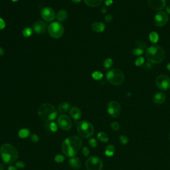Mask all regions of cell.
<instances>
[{
    "mask_svg": "<svg viewBox=\"0 0 170 170\" xmlns=\"http://www.w3.org/2000/svg\"><path fill=\"white\" fill-rule=\"evenodd\" d=\"M82 140L76 136H71L67 138L61 144L63 153L67 157L72 158L75 156L82 147Z\"/></svg>",
    "mask_w": 170,
    "mask_h": 170,
    "instance_id": "1",
    "label": "cell"
},
{
    "mask_svg": "<svg viewBox=\"0 0 170 170\" xmlns=\"http://www.w3.org/2000/svg\"><path fill=\"white\" fill-rule=\"evenodd\" d=\"M0 156L4 164H12L17 160L19 152L15 146L6 143L0 147Z\"/></svg>",
    "mask_w": 170,
    "mask_h": 170,
    "instance_id": "2",
    "label": "cell"
},
{
    "mask_svg": "<svg viewBox=\"0 0 170 170\" xmlns=\"http://www.w3.org/2000/svg\"><path fill=\"white\" fill-rule=\"evenodd\" d=\"M146 56L147 60L153 64H159L165 58L164 49L159 45H153L146 49Z\"/></svg>",
    "mask_w": 170,
    "mask_h": 170,
    "instance_id": "3",
    "label": "cell"
},
{
    "mask_svg": "<svg viewBox=\"0 0 170 170\" xmlns=\"http://www.w3.org/2000/svg\"><path fill=\"white\" fill-rule=\"evenodd\" d=\"M37 112L40 118L45 122L54 120L58 114V111L55 106L49 103H44L40 105Z\"/></svg>",
    "mask_w": 170,
    "mask_h": 170,
    "instance_id": "4",
    "label": "cell"
},
{
    "mask_svg": "<svg viewBox=\"0 0 170 170\" xmlns=\"http://www.w3.org/2000/svg\"><path fill=\"white\" fill-rule=\"evenodd\" d=\"M76 130L78 134L83 138H90L94 134V126L90 122L83 120L78 122Z\"/></svg>",
    "mask_w": 170,
    "mask_h": 170,
    "instance_id": "5",
    "label": "cell"
},
{
    "mask_svg": "<svg viewBox=\"0 0 170 170\" xmlns=\"http://www.w3.org/2000/svg\"><path fill=\"white\" fill-rule=\"evenodd\" d=\"M106 78L113 85H120L124 81V73L120 70L112 69L106 73Z\"/></svg>",
    "mask_w": 170,
    "mask_h": 170,
    "instance_id": "6",
    "label": "cell"
},
{
    "mask_svg": "<svg viewBox=\"0 0 170 170\" xmlns=\"http://www.w3.org/2000/svg\"><path fill=\"white\" fill-rule=\"evenodd\" d=\"M49 35L54 39H59L64 34V28L59 22H53L48 27Z\"/></svg>",
    "mask_w": 170,
    "mask_h": 170,
    "instance_id": "7",
    "label": "cell"
},
{
    "mask_svg": "<svg viewBox=\"0 0 170 170\" xmlns=\"http://www.w3.org/2000/svg\"><path fill=\"white\" fill-rule=\"evenodd\" d=\"M85 165L87 170H102L103 162L100 158L96 156H91L86 161Z\"/></svg>",
    "mask_w": 170,
    "mask_h": 170,
    "instance_id": "8",
    "label": "cell"
},
{
    "mask_svg": "<svg viewBox=\"0 0 170 170\" xmlns=\"http://www.w3.org/2000/svg\"><path fill=\"white\" fill-rule=\"evenodd\" d=\"M156 83L158 88L162 90H167L170 88V78L165 74L158 76Z\"/></svg>",
    "mask_w": 170,
    "mask_h": 170,
    "instance_id": "9",
    "label": "cell"
},
{
    "mask_svg": "<svg viewBox=\"0 0 170 170\" xmlns=\"http://www.w3.org/2000/svg\"><path fill=\"white\" fill-rule=\"evenodd\" d=\"M168 15L166 13L163 12V11H160V12L157 13L153 17L154 24L158 28H162V27L165 25L168 22Z\"/></svg>",
    "mask_w": 170,
    "mask_h": 170,
    "instance_id": "10",
    "label": "cell"
},
{
    "mask_svg": "<svg viewBox=\"0 0 170 170\" xmlns=\"http://www.w3.org/2000/svg\"><path fill=\"white\" fill-rule=\"evenodd\" d=\"M107 111L111 116L113 118H116L120 114L121 106L116 101H110L108 104Z\"/></svg>",
    "mask_w": 170,
    "mask_h": 170,
    "instance_id": "11",
    "label": "cell"
},
{
    "mask_svg": "<svg viewBox=\"0 0 170 170\" xmlns=\"http://www.w3.org/2000/svg\"><path fill=\"white\" fill-rule=\"evenodd\" d=\"M57 122L60 128L63 130H69L72 126L71 118L66 114H61L57 119Z\"/></svg>",
    "mask_w": 170,
    "mask_h": 170,
    "instance_id": "12",
    "label": "cell"
},
{
    "mask_svg": "<svg viewBox=\"0 0 170 170\" xmlns=\"http://www.w3.org/2000/svg\"><path fill=\"white\" fill-rule=\"evenodd\" d=\"M148 3L151 10L161 11L166 7V0H148Z\"/></svg>",
    "mask_w": 170,
    "mask_h": 170,
    "instance_id": "13",
    "label": "cell"
},
{
    "mask_svg": "<svg viewBox=\"0 0 170 170\" xmlns=\"http://www.w3.org/2000/svg\"><path fill=\"white\" fill-rule=\"evenodd\" d=\"M41 17L46 21H52L55 18V13L53 9L49 7H46L42 9L41 11Z\"/></svg>",
    "mask_w": 170,
    "mask_h": 170,
    "instance_id": "14",
    "label": "cell"
},
{
    "mask_svg": "<svg viewBox=\"0 0 170 170\" xmlns=\"http://www.w3.org/2000/svg\"><path fill=\"white\" fill-rule=\"evenodd\" d=\"M47 28V25L43 21H38L34 23L33 26V30L37 34H43L45 32Z\"/></svg>",
    "mask_w": 170,
    "mask_h": 170,
    "instance_id": "15",
    "label": "cell"
},
{
    "mask_svg": "<svg viewBox=\"0 0 170 170\" xmlns=\"http://www.w3.org/2000/svg\"><path fill=\"white\" fill-rule=\"evenodd\" d=\"M69 113L71 116L75 120H78L81 118V116H82V112H81V110L79 109L78 107L76 106H73L69 110Z\"/></svg>",
    "mask_w": 170,
    "mask_h": 170,
    "instance_id": "16",
    "label": "cell"
},
{
    "mask_svg": "<svg viewBox=\"0 0 170 170\" xmlns=\"http://www.w3.org/2000/svg\"><path fill=\"white\" fill-rule=\"evenodd\" d=\"M166 100V95L164 92H157L153 98V103L156 104H162Z\"/></svg>",
    "mask_w": 170,
    "mask_h": 170,
    "instance_id": "17",
    "label": "cell"
},
{
    "mask_svg": "<svg viewBox=\"0 0 170 170\" xmlns=\"http://www.w3.org/2000/svg\"><path fill=\"white\" fill-rule=\"evenodd\" d=\"M69 165L72 169H78L81 166V162L78 158L72 157L69 160Z\"/></svg>",
    "mask_w": 170,
    "mask_h": 170,
    "instance_id": "18",
    "label": "cell"
},
{
    "mask_svg": "<svg viewBox=\"0 0 170 170\" xmlns=\"http://www.w3.org/2000/svg\"><path fill=\"white\" fill-rule=\"evenodd\" d=\"M91 28L92 30L95 31V32L100 33L103 32V31L105 30L106 25L105 24H104L102 22H94L92 24Z\"/></svg>",
    "mask_w": 170,
    "mask_h": 170,
    "instance_id": "19",
    "label": "cell"
},
{
    "mask_svg": "<svg viewBox=\"0 0 170 170\" xmlns=\"http://www.w3.org/2000/svg\"><path fill=\"white\" fill-rule=\"evenodd\" d=\"M71 109V105L69 103H62L59 104L58 111L61 113H66Z\"/></svg>",
    "mask_w": 170,
    "mask_h": 170,
    "instance_id": "20",
    "label": "cell"
},
{
    "mask_svg": "<svg viewBox=\"0 0 170 170\" xmlns=\"http://www.w3.org/2000/svg\"><path fill=\"white\" fill-rule=\"evenodd\" d=\"M68 16L67 12L66 10H60L56 14V19H57L58 21H59L61 22L65 21V20L67 19Z\"/></svg>",
    "mask_w": 170,
    "mask_h": 170,
    "instance_id": "21",
    "label": "cell"
},
{
    "mask_svg": "<svg viewBox=\"0 0 170 170\" xmlns=\"http://www.w3.org/2000/svg\"><path fill=\"white\" fill-rule=\"evenodd\" d=\"M84 2L86 5L92 8H96L100 5L103 0H84Z\"/></svg>",
    "mask_w": 170,
    "mask_h": 170,
    "instance_id": "22",
    "label": "cell"
},
{
    "mask_svg": "<svg viewBox=\"0 0 170 170\" xmlns=\"http://www.w3.org/2000/svg\"><path fill=\"white\" fill-rule=\"evenodd\" d=\"M29 135H30V130L28 128H22L18 132V136L22 139L29 137Z\"/></svg>",
    "mask_w": 170,
    "mask_h": 170,
    "instance_id": "23",
    "label": "cell"
},
{
    "mask_svg": "<svg viewBox=\"0 0 170 170\" xmlns=\"http://www.w3.org/2000/svg\"><path fill=\"white\" fill-rule=\"evenodd\" d=\"M115 151V148L113 145H108V146L106 147V148L105 149V155L108 157H112V156H114Z\"/></svg>",
    "mask_w": 170,
    "mask_h": 170,
    "instance_id": "24",
    "label": "cell"
},
{
    "mask_svg": "<svg viewBox=\"0 0 170 170\" xmlns=\"http://www.w3.org/2000/svg\"><path fill=\"white\" fill-rule=\"evenodd\" d=\"M97 138L101 142H107L108 141V137L105 132H100L97 134Z\"/></svg>",
    "mask_w": 170,
    "mask_h": 170,
    "instance_id": "25",
    "label": "cell"
},
{
    "mask_svg": "<svg viewBox=\"0 0 170 170\" xmlns=\"http://www.w3.org/2000/svg\"><path fill=\"white\" fill-rule=\"evenodd\" d=\"M149 39L151 43H157L158 41V39H159V35H158V33L155 32V31H152V32L149 33Z\"/></svg>",
    "mask_w": 170,
    "mask_h": 170,
    "instance_id": "26",
    "label": "cell"
},
{
    "mask_svg": "<svg viewBox=\"0 0 170 170\" xmlns=\"http://www.w3.org/2000/svg\"><path fill=\"white\" fill-rule=\"evenodd\" d=\"M112 65H113V61L112 59L110 58L106 59L104 62V67L106 69H110V68L112 66Z\"/></svg>",
    "mask_w": 170,
    "mask_h": 170,
    "instance_id": "27",
    "label": "cell"
},
{
    "mask_svg": "<svg viewBox=\"0 0 170 170\" xmlns=\"http://www.w3.org/2000/svg\"><path fill=\"white\" fill-rule=\"evenodd\" d=\"M48 127L49 130H51L52 132H55L57 131L58 126H57V124H56L55 122H50V123L48 124Z\"/></svg>",
    "mask_w": 170,
    "mask_h": 170,
    "instance_id": "28",
    "label": "cell"
},
{
    "mask_svg": "<svg viewBox=\"0 0 170 170\" xmlns=\"http://www.w3.org/2000/svg\"><path fill=\"white\" fill-rule=\"evenodd\" d=\"M33 29L29 28H27L23 31V35L25 37H29L32 35Z\"/></svg>",
    "mask_w": 170,
    "mask_h": 170,
    "instance_id": "29",
    "label": "cell"
},
{
    "mask_svg": "<svg viewBox=\"0 0 170 170\" xmlns=\"http://www.w3.org/2000/svg\"><path fill=\"white\" fill-rule=\"evenodd\" d=\"M65 159V156L61 155V154H58V155H56L55 156V158H54V160H55V162L58 163V164H60V163H62L64 162V160Z\"/></svg>",
    "mask_w": 170,
    "mask_h": 170,
    "instance_id": "30",
    "label": "cell"
},
{
    "mask_svg": "<svg viewBox=\"0 0 170 170\" xmlns=\"http://www.w3.org/2000/svg\"><path fill=\"white\" fill-rule=\"evenodd\" d=\"M103 74L101 73L100 71H95L92 74V77L94 80H100L103 78Z\"/></svg>",
    "mask_w": 170,
    "mask_h": 170,
    "instance_id": "31",
    "label": "cell"
},
{
    "mask_svg": "<svg viewBox=\"0 0 170 170\" xmlns=\"http://www.w3.org/2000/svg\"><path fill=\"white\" fill-rule=\"evenodd\" d=\"M144 63V58L143 56H138L135 61V65L137 67H140Z\"/></svg>",
    "mask_w": 170,
    "mask_h": 170,
    "instance_id": "32",
    "label": "cell"
},
{
    "mask_svg": "<svg viewBox=\"0 0 170 170\" xmlns=\"http://www.w3.org/2000/svg\"><path fill=\"white\" fill-rule=\"evenodd\" d=\"M132 53L133 55L136 56H141L143 53H144V50L140 48H136L132 50Z\"/></svg>",
    "mask_w": 170,
    "mask_h": 170,
    "instance_id": "33",
    "label": "cell"
},
{
    "mask_svg": "<svg viewBox=\"0 0 170 170\" xmlns=\"http://www.w3.org/2000/svg\"><path fill=\"white\" fill-rule=\"evenodd\" d=\"M136 45L138 46V48L142 49L144 50L146 48V44L144 42H143L142 41H136Z\"/></svg>",
    "mask_w": 170,
    "mask_h": 170,
    "instance_id": "34",
    "label": "cell"
},
{
    "mask_svg": "<svg viewBox=\"0 0 170 170\" xmlns=\"http://www.w3.org/2000/svg\"><path fill=\"white\" fill-rule=\"evenodd\" d=\"M88 143H89V145L92 148H96L98 145V143H97L96 140L95 138H90L88 140Z\"/></svg>",
    "mask_w": 170,
    "mask_h": 170,
    "instance_id": "35",
    "label": "cell"
},
{
    "mask_svg": "<svg viewBox=\"0 0 170 170\" xmlns=\"http://www.w3.org/2000/svg\"><path fill=\"white\" fill-rule=\"evenodd\" d=\"M120 142L124 145L127 144L128 142V138L125 136H120Z\"/></svg>",
    "mask_w": 170,
    "mask_h": 170,
    "instance_id": "36",
    "label": "cell"
},
{
    "mask_svg": "<svg viewBox=\"0 0 170 170\" xmlns=\"http://www.w3.org/2000/svg\"><path fill=\"white\" fill-rule=\"evenodd\" d=\"M30 138H31V141L34 143H37L39 141V137L37 134H31Z\"/></svg>",
    "mask_w": 170,
    "mask_h": 170,
    "instance_id": "37",
    "label": "cell"
},
{
    "mask_svg": "<svg viewBox=\"0 0 170 170\" xmlns=\"http://www.w3.org/2000/svg\"><path fill=\"white\" fill-rule=\"evenodd\" d=\"M15 166H16L17 168L23 169L25 167V164L24 162H21V161H19V162H17L15 163Z\"/></svg>",
    "mask_w": 170,
    "mask_h": 170,
    "instance_id": "38",
    "label": "cell"
},
{
    "mask_svg": "<svg viewBox=\"0 0 170 170\" xmlns=\"http://www.w3.org/2000/svg\"><path fill=\"white\" fill-rule=\"evenodd\" d=\"M111 128H112V130H118L120 129V125L118 122H113L111 124Z\"/></svg>",
    "mask_w": 170,
    "mask_h": 170,
    "instance_id": "39",
    "label": "cell"
},
{
    "mask_svg": "<svg viewBox=\"0 0 170 170\" xmlns=\"http://www.w3.org/2000/svg\"><path fill=\"white\" fill-rule=\"evenodd\" d=\"M83 153L84 154V156H85V157H87V156L89 155L90 153V150L89 149H88L87 147H84L83 148Z\"/></svg>",
    "mask_w": 170,
    "mask_h": 170,
    "instance_id": "40",
    "label": "cell"
},
{
    "mask_svg": "<svg viewBox=\"0 0 170 170\" xmlns=\"http://www.w3.org/2000/svg\"><path fill=\"white\" fill-rule=\"evenodd\" d=\"M6 27V23L4 20L0 18V29H3Z\"/></svg>",
    "mask_w": 170,
    "mask_h": 170,
    "instance_id": "41",
    "label": "cell"
},
{
    "mask_svg": "<svg viewBox=\"0 0 170 170\" xmlns=\"http://www.w3.org/2000/svg\"><path fill=\"white\" fill-rule=\"evenodd\" d=\"M112 16L110 14H108V15H106V17H105L106 22L110 23V22L112 21Z\"/></svg>",
    "mask_w": 170,
    "mask_h": 170,
    "instance_id": "42",
    "label": "cell"
},
{
    "mask_svg": "<svg viewBox=\"0 0 170 170\" xmlns=\"http://www.w3.org/2000/svg\"><path fill=\"white\" fill-rule=\"evenodd\" d=\"M113 1L112 0H106L105 1V5L107 6H110L112 4Z\"/></svg>",
    "mask_w": 170,
    "mask_h": 170,
    "instance_id": "43",
    "label": "cell"
},
{
    "mask_svg": "<svg viewBox=\"0 0 170 170\" xmlns=\"http://www.w3.org/2000/svg\"><path fill=\"white\" fill-rule=\"evenodd\" d=\"M8 170H17V169L16 168V166H13V165H10V166L8 167Z\"/></svg>",
    "mask_w": 170,
    "mask_h": 170,
    "instance_id": "44",
    "label": "cell"
},
{
    "mask_svg": "<svg viewBox=\"0 0 170 170\" xmlns=\"http://www.w3.org/2000/svg\"><path fill=\"white\" fill-rule=\"evenodd\" d=\"M5 169H6L5 164H2V163H0V170H5Z\"/></svg>",
    "mask_w": 170,
    "mask_h": 170,
    "instance_id": "45",
    "label": "cell"
},
{
    "mask_svg": "<svg viewBox=\"0 0 170 170\" xmlns=\"http://www.w3.org/2000/svg\"><path fill=\"white\" fill-rule=\"evenodd\" d=\"M165 10H166V12L170 15V4L165 7Z\"/></svg>",
    "mask_w": 170,
    "mask_h": 170,
    "instance_id": "46",
    "label": "cell"
},
{
    "mask_svg": "<svg viewBox=\"0 0 170 170\" xmlns=\"http://www.w3.org/2000/svg\"><path fill=\"white\" fill-rule=\"evenodd\" d=\"M4 53H5V51H4L3 49L1 48V47H0V56L3 55Z\"/></svg>",
    "mask_w": 170,
    "mask_h": 170,
    "instance_id": "47",
    "label": "cell"
},
{
    "mask_svg": "<svg viewBox=\"0 0 170 170\" xmlns=\"http://www.w3.org/2000/svg\"><path fill=\"white\" fill-rule=\"evenodd\" d=\"M72 1L74 3H80V2L81 1V0H72Z\"/></svg>",
    "mask_w": 170,
    "mask_h": 170,
    "instance_id": "48",
    "label": "cell"
},
{
    "mask_svg": "<svg viewBox=\"0 0 170 170\" xmlns=\"http://www.w3.org/2000/svg\"><path fill=\"white\" fill-rule=\"evenodd\" d=\"M101 11H102V13H105L106 12V11H107V10H106V8H104L102 9Z\"/></svg>",
    "mask_w": 170,
    "mask_h": 170,
    "instance_id": "49",
    "label": "cell"
},
{
    "mask_svg": "<svg viewBox=\"0 0 170 170\" xmlns=\"http://www.w3.org/2000/svg\"><path fill=\"white\" fill-rule=\"evenodd\" d=\"M167 70H168V71H170V63H169V64H167Z\"/></svg>",
    "mask_w": 170,
    "mask_h": 170,
    "instance_id": "50",
    "label": "cell"
},
{
    "mask_svg": "<svg viewBox=\"0 0 170 170\" xmlns=\"http://www.w3.org/2000/svg\"><path fill=\"white\" fill-rule=\"evenodd\" d=\"M11 1H12L13 2H16L17 1H19V0H11Z\"/></svg>",
    "mask_w": 170,
    "mask_h": 170,
    "instance_id": "51",
    "label": "cell"
},
{
    "mask_svg": "<svg viewBox=\"0 0 170 170\" xmlns=\"http://www.w3.org/2000/svg\"><path fill=\"white\" fill-rule=\"evenodd\" d=\"M169 142H170V133H169Z\"/></svg>",
    "mask_w": 170,
    "mask_h": 170,
    "instance_id": "52",
    "label": "cell"
}]
</instances>
